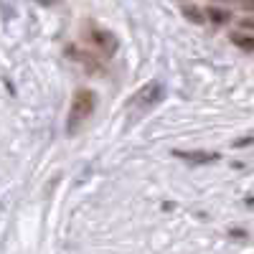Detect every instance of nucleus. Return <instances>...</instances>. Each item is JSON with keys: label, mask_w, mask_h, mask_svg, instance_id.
<instances>
[{"label": "nucleus", "mask_w": 254, "mask_h": 254, "mask_svg": "<svg viewBox=\"0 0 254 254\" xmlns=\"http://www.w3.org/2000/svg\"><path fill=\"white\" fill-rule=\"evenodd\" d=\"M38 3H41V5H51V3H54V0H38Z\"/></svg>", "instance_id": "10"}, {"label": "nucleus", "mask_w": 254, "mask_h": 254, "mask_svg": "<svg viewBox=\"0 0 254 254\" xmlns=\"http://www.w3.org/2000/svg\"><path fill=\"white\" fill-rule=\"evenodd\" d=\"M160 97H163V87H160L158 81H153V84H147V87H142V89L135 94V104L140 107V112H145L147 107H153Z\"/></svg>", "instance_id": "3"}, {"label": "nucleus", "mask_w": 254, "mask_h": 254, "mask_svg": "<svg viewBox=\"0 0 254 254\" xmlns=\"http://www.w3.org/2000/svg\"><path fill=\"white\" fill-rule=\"evenodd\" d=\"M173 155L181 158V160L193 163V165H206V163L219 160V153H208V150H190V153H186V150H173Z\"/></svg>", "instance_id": "4"}, {"label": "nucleus", "mask_w": 254, "mask_h": 254, "mask_svg": "<svg viewBox=\"0 0 254 254\" xmlns=\"http://www.w3.org/2000/svg\"><path fill=\"white\" fill-rule=\"evenodd\" d=\"M87 38H89V44H92L99 54H104V56H115V51H117V46H120L117 38H115V33L107 31V28H99V26H89Z\"/></svg>", "instance_id": "2"}, {"label": "nucleus", "mask_w": 254, "mask_h": 254, "mask_svg": "<svg viewBox=\"0 0 254 254\" xmlns=\"http://www.w3.org/2000/svg\"><path fill=\"white\" fill-rule=\"evenodd\" d=\"M94 107H97L94 92L92 89H76L74 97H71L69 117H66V132L69 135H76L81 127H84V122L94 115Z\"/></svg>", "instance_id": "1"}, {"label": "nucleus", "mask_w": 254, "mask_h": 254, "mask_svg": "<svg viewBox=\"0 0 254 254\" xmlns=\"http://www.w3.org/2000/svg\"><path fill=\"white\" fill-rule=\"evenodd\" d=\"M231 44L247 54H254V36L252 33H231Z\"/></svg>", "instance_id": "5"}, {"label": "nucleus", "mask_w": 254, "mask_h": 254, "mask_svg": "<svg viewBox=\"0 0 254 254\" xmlns=\"http://www.w3.org/2000/svg\"><path fill=\"white\" fill-rule=\"evenodd\" d=\"M183 13H186V18H188V20H193V23H203V15H201V10H198V8L190 5V8H186Z\"/></svg>", "instance_id": "7"}, {"label": "nucleus", "mask_w": 254, "mask_h": 254, "mask_svg": "<svg viewBox=\"0 0 254 254\" xmlns=\"http://www.w3.org/2000/svg\"><path fill=\"white\" fill-rule=\"evenodd\" d=\"M239 26H242L244 31H252V33H254V15H252V18H242Z\"/></svg>", "instance_id": "8"}, {"label": "nucleus", "mask_w": 254, "mask_h": 254, "mask_svg": "<svg viewBox=\"0 0 254 254\" xmlns=\"http://www.w3.org/2000/svg\"><path fill=\"white\" fill-rule=\"evenodd\" d=\"M206 15L211 18V23H216V26H224V23H229V20H231V13L224 10V8H216V5H211L206 10Z\"/></svg>", "instance_id": "6"}, {"label": "nucleus", "mask_w": 254, "mask_h": 254, "mask_svg": "<svg viewBox=\"0 0 254 254\" xmlns=\"http://www.w3.org/2000/svg\"><path fill=\"white\" fill-rule=\"evenodd\" d=\"M242 8L244 10H254V0H242Z\"/></svg>", "instance_id": "9"}]
</instances>
